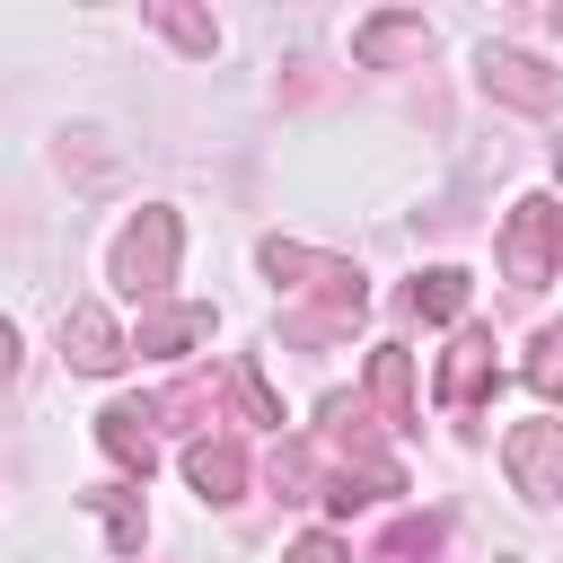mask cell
<instances>
[{
	"label": "cell",
	"instance_id": "cell-3",
	"mask_svg": "<svg viewBox=\"0 0 563 563\" xmlns=\"http://www.w3.org/2000/svg\"><path fill=\"white\" fill-rule=\"evenodd\" d=\"M510 475H519V493L554 501V493H563V422H528V431L510 440Z\"/></svg>",
	"mask_w": 563,
	"mask_h": 563
},
{
	"label": "cell",
	"instance_id": "cell-1",
	"mask_svg": "<svg viewBox=\"0 0 563 563\" xmlns=\"http://www.w3.org/2000/svg\"><path fill=\"white\" fill-rule=\"evenodd\" d=\"M554 246H563V211L537 194V202H519V220H510V238H501V264H510V282L519 290H537L545 273H554Z\"/></svg>",
	"mask_w": 563,
	"mask_h": 563
},
{
	"label": "cell",
	"instance_id": "cell-5",
	"mask_svg": "<svg viewBox=\"0 0 563 563\" xmlns=\"http://www.w3.org/2000/svg\"><path fill=\"white\" fill-rule=\"evenodd\" d=\"M484 378H493V343H484V334H457V352H449V369H440V396H449V405H475Z\"/></svg>",
	"mask_w": 563,
	"mask_h": 563
},
{
	"label": "cell",
	"instance_id": "cell-11",
	"mask_svg": "<svg viewBox=\"0 0 563 563\" xmlns=\"http://www.w3.org/2000/svg\"><path fill=\"white\" fill-rule=\"evenodd\" d=\"M290 563H343V545H334V537H308V545H299Z\"/></svg>",
	"mask_w": 563,
	"mask_h": 563
},
{
	"label": "cell",
	"instance_id": "cell-7",
	"mask_svg": "<svg viewBox=\"0 0 563 563\" xmlns=\"http://www.w3.org/2000/svg\"><path fill=\"white\" fill-rule=\"evenodd\" d=\"M62 343H70V361H79V369H114V325H106L97 308H70Z\"/></svg>",
	"mask_w": 563,
	"mask_h": 563
},
{
	"label": "cell",
	"instance_id": "cell-8",
	"mask_svg": "<svg viewBox=\"0 0 563 563\" xmlns=\"http://www.w3.org/2000/svg\"><path fill=\"white\" fill-rule=\"evenodd\" d=\"M413 308H422V317H457V308H466V273H422V282H413Z\"/></svg>",
	"mask_w": 563,
	"mask_h": 563
},
{
	"label": "cell",
	"instance_id": "cell-9",
	"mask_svg": "<svg viewBox=\"0 0 563 563\" xmlns=\"http://www.w3.org/2000/svg\"><path fill=\"white\" fill-rule=\"evenodd\" d=\"M528 387H537V396H554V387H563V325H545V334H537V352H528Z\"/></svg>",
	"mask_w": 563,
	"mask_h": 563
},
{
	"label": "cell",
	"instance_id": "cell-4",
	"mask_svg": "<svg viewBox=\"0 0 563 563\" xmlns=\"http://www.w3.org/2000/svg\"><path fill=\"white\" fill-rule=\"evenodd\" d=\"M185 475L202 484V501H238L246 457H238V440H194V449H185Z\"/></svg>",
	"mask_w": 563,
	"mask_h": 563
},
{
	"label": "cell",
	"instance_id": "cell-10",
	"mask_svg": "<svg viewBox=\"0 0 563 563\" xmlns=\"http://www.w3.org/2000/svg\"><path fill=\"white\" fill-rule=\"evenodd\" d=\"M378 405L405 422V352H378Z\"/></svg>",
	"mask_w": 563,
	"mask_h": 563
},
{
	"label": "cell",
	"instance_id": "cell-2",
	"mask_svg": "<svg viewBox=\"0 0 563 563\" xmlns=\"http://www.w3.org/2000/svg\"><path fill=\"white\" fill-rule=\"evenodd\" d=\"M167 264H176V220H167V211H141V229H132V238H123V255H114L123 290H158V282H167Z\"/></svg>",
	"mask_w": 563,
	"mask_h": 563
},
{
	"label": "cell",
	"instance_id": "cell-6",
	"mask_svg": "<svg viewBox=\"0 0 563 563\" xmlns=\"http://www.w3.org/2000/svg\"><path fill=\"white\" fill-rule=\"evenodd\" d=\"M484 88H501V97H519V106H554V79H537L528 53H484Z\"/></svg>",
	"mask_w": 563,
	"mask_h": 563
}]
</instances>
